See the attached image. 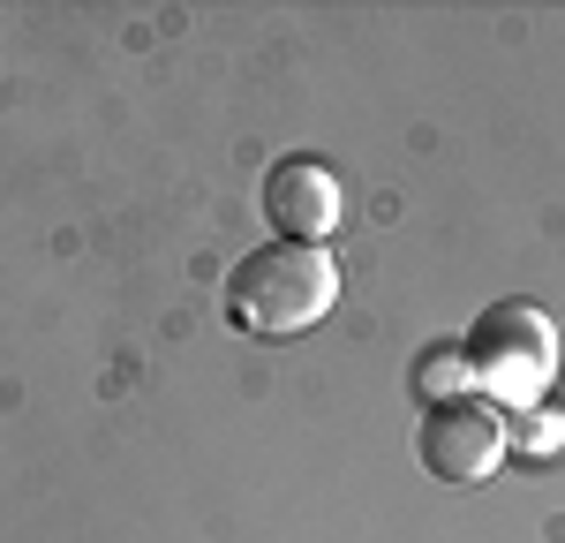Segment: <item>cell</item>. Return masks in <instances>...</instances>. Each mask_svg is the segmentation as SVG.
Here are the masks:
<instances>
[{
  "label": "cell",
  "mask_w": 565,
  "mask_h": 543,
  "mask_svg": "<svg viewBox=\"0 0 565 543\" xmlns=\"http://www.w3.org/2000/svg\"><path fill=\"white\" fill-rule=\"evenodd\" d=\"M565 438V423L551 415V407H527L521 415V430H505V446H521V453H535V460H551V446Z\"/></svg>",
  "instance_id": "obj_6"
},
{
  "label": "cell",
  "mask_w": 565,
  "mask_h": 543,
  "mask_svg": "<svg viewBox=\"0 0 565 543\" xmlns=\"http://www.w3.org/2000/svg\"><path fill=\"white\" fill-rule=\"evenodd\" d=\"M415 453L437 483H490L505 468V415L482 401V393H452V401H430L423 423H415Z\"/></svg>",
  "instance_id": "obj_3"
},
{
  "label": "cell",
  "mask_w": 565,
  "mask_h": 543,
  "mask_svg": "<svg viewBox=\"0 0 565 543\" xmlns=\"http://www.w3.org/2000/svg\"><path fill=\"white\" fill-rule=\"evenodd\" d=\"M264 220H271L279 242H317V249H324V234L348 220V189H340V174H332L324 159L287 151V159L264 174Z\"/></svg>",
  "instance_id": "obj_4"
},
{
  "label": "cell",
  "mask_w": 565,
  "mask_h": 543,
  "mask_svg": "<svg viewBox=\"0 0 565 543\" xmlns=\"http://www.w3.org/2000/svg\"><path fill=\"white\" fill-rule=\"evenodd\" d=\"M452 393H468V355H460V332L452 340H430L423 355H415V401H452Z\"/></svg>",
  "instance_id": "obj_5"
},
{
  "label": "cell",
  "mask_w": 565,
  "mask_h": 543,
  "mask_svg": "<svg viewBox=\"0 0 565 543\" xmlns=\"http://www.w3.org/2000/svg\"><path fill=\"white\" fill-rule=\"evenodd\" d=\"M340 302V265L317 242H264L226 272L218 310L242 340H302Z\"/></svg>",
  "instance_id": "obj_1"
},
{
  "label": "cell",
  "mask_w": 565,
  "mask_h": 543,
  "mask_svg": "<svg viewBox=\"0 0 565 543\" xmlns=\"http://www.w3.org/2000/svg\"><path fill=\"white\" fill-rule=\"evenodd\" d=\"M460 355H468V393L498 407H543L551 401V377H558V324L543 302L527 295H505L460 332Z\"/></svg>",
  "instance_id": "obj_2"
}]
</instances>
